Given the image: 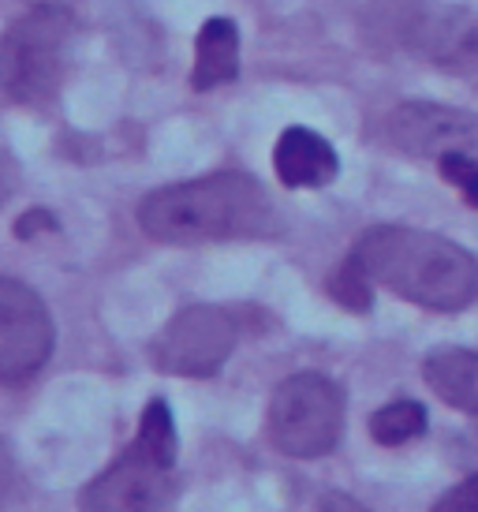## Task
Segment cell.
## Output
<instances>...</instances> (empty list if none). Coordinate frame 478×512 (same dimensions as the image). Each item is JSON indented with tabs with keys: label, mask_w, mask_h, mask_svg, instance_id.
<instances>
[{
	"label": "cell",
	"mask_w": 478,
	"mask_h": 512,
	"mask_svg": "<svg viewBox=\"0 0 478 512\" xmlns=\"http://www.w3.org/2000/svg\"><path fill=\"white\" fill-rule=\"evenodd\" d=\"M139 228L172 247L258 240L277 228V210L254 176L213 172L150 191L139 202Z\"/></svg>",
	"instance_id": "obj_1"
},
{
	"label": "cell",
	"mask_w": 478,
	"mask_h": 512,
	"mask_svg": "<svg viewBox=\"0 0 478 512\" xmlns=\"http://www.w3.org/2000/svg\"><path fill=\"white\" fill-rule=\"evenodd\" d=\"M352 255L370 281L426 311L456 314L478 299V258L434 232L408 225L366 228Z\"/></svg>",
	"instance_id": "obj_2"
},
{
	"label": "cell",
	"mask_w": 478,
	"mask_h": 512,
	"mask_svg": "<svg viewBox=\"0 0 478 512\" xmlns=\"http://www.w3.org/2000/svg\"><path fill=\"white\" fill-rule=\"evenodd\" d=\"M176 453L180 441L169 404L154 397L142 408L139 438L79 490V512H169L176 498Z\"/></svg>",
	"instance_id": "obj_3"
},
{
	"label": "cell",
	"mask_w": 478,
	"mask_h": 512,
	"mask_svg": "<svg viewBox=\"0 0 478 512\" xmlns=\"http://www.w3.org/2000/svg\"><path fill=\"white\" fill-rule=\"evenodd\" d=\"M71 34L75 19L68 8L57 4H38L8 27L0 49V72H4V94L15 105H45L57 94L68 64Z\"/></svg>",
	"instance_id": "obj_4"
},
{
	"label": "cell",
	"mask_w": 478,
	"mask_h": 512,
	"mask_svg": "<svg viewBox=\"0 0 478 512\" xmlns=\"http://www.w3.org/2000/svg\"><path fill=\"white\" fill-rule=\"evenodd\" d=\"M344 434V389L318 370L292 374L277 385L266 412V438L296 460H318Z\"/></svg>",
	"instance_id": "obj_5"
},
{
	"label": "cell",
	"mask_w": 478,
	"mask_h": 512,
	"mask_svg": "<svg viewBox=\"0 0 478 512\" xmlns=\"http://www.w3.org/2000/svg\"><path fill=\"white\" fill-rule=\"evenodd\" d=\"M236 344V314L225 307L195 303L172 314L169 326L157 333L150 344V363L161 374H176V378H213L236 352Z\"/></svg>",
	"instance_id": "obj_6"
},
{
	"label": "cell",
	"mask_w": 478,
	"mask_h": 512,
	"mask_svg": "<svg viewBox=\"0 0 478 512\" xmlns=\"http://www.w3.org/2000/svg\"><path fill=\"white\" fill-rule=\"evenodd\" d=\"M53 356V318L42 296L15 277L0 281V378L19 385Z\"/></svg>",
	"instance_id": "obj_7"
},
{
	"label": "cell",
	"mask_w": 478,
	"mask_h": 512,
	"mask_svg": "<svg viewBox=\"0 0 478 512\" xmlns=\"http://www.w3.org/2000/svg\"><path fill=\"white\" fill-rule=\"evenodd\" d=\"M385 135L396 150L411 157H478V113L434 105V101H404L389 113Z\"/></svg>",
	"instance_id": "obj_8"
},
{
	"label": "cell",
	"mask_w": 478,
	"mask_h": 512,
	"mask_svg": "<svg viewBox=\"0 0 478 512\" xmlns=\"http://www.w3.org/2000/svg\"><path fill=\"white\" fill-rule=\"evenodd\" d=\"M411 45L415 53L452 72L478 68V15L464 8H441V12L422 15L415 23Z\"/></svg>",
	"instance_id": "obj_9"
},
{
	"label": "cell",
	"mask_w": 478,
	"mask_h": 512,
	"mask_svg": "<svg viewBox=\"0 0 478 512\" xmlns=\"http://www.w3.org/2000/svg\"><path fill=\"white\" fill-rule=\"evenodd\" d=\"M273 169L277 180L284 187H329L340 172V157L329 146V139H322L318 131L310 128H284L273 150Z\"/></svg>",
	"instance_id": "obj_10"
},
{
	"label": "cell",
	"mask_w": 478,
	"mask_h": 512,
	"mask_svg": "<svg viewBox=\"0 0 478 512\" xmlns=\"http://www.w3.org/2000/svg\"><path fill=\"white\" fill-rule=\"evenodd\" d=\"M422 378L456 412L478 415V352L471 348H434L422 359Z\"/></svg>",
	"instance_id": "obj_11"
},
{
	"label": "cell",
	"mask_w": 478,
	"mask_h": 512,
	"mask_svg": "<svg viewBox=\"0 0 478 512\" xmlns=\"http://www.w3.org/2000/svg\"><path fill=\"white\" fill-rule=\"evenodd\" d=\"M239 75V27L225 15H213L202 23L195 38V90H217Z\"/></svg>",
	"instance_id": "obj_12"
},
{
	"label": "cell",
	"mask_w": 478,
	"mask_h": 512,
	"mask_svg": "<svg viewBox=\"0 0 478 512\" xmlns=\"http://www.w3.org/2000/svg\"><path fill=\"white\" fill-rule=\"evenodd\" d=\"M422 434H426V408L419 400H393L370 415V438L385 449L408 445L411 438H422Z\"/></svg>",
	"instance_id": "obj_13"
},
{
	"label": "cell",
	"mask_w": 478,
	"mask_h": 512,
	"mask_svg": "<svg viewBox=\"0 0 478 512\" xmlns=\"http://www.w3.org/2000/svg\"><path fill=\"white\" fill-rule=\"evenodd\" d=\"M325 292L337 299L344 311H355V314H366L374 307V288H370V273L363 270V262L359 258H348L344 266H340L333 277H329V285Z\"/></svg>",
	"instance_id": "obj_14"
},
{
	"label": "cell",
	"mask_w": 478,
	"mask_h": 512,
	"mask_svg": "<svg viewBox=\"0 0 478 512\" xmlns=\"http://www.w3.org/2000/svg\"><path fill=\"white\" fill-rule=\"evenodd\" d=\"M437 172H441L445 184H452L460 195H464L467 206H475L478 210V157L445 154V157H437Z\"/></svg>",
	"instance_id": "obj_15"
},
{
	"label": "cell",
	"mask_w": 478,
	"mask_h": 512,
	"mask_svg": "<svg viewBox=\"0 0 478 512\" xmlns=\"http://www.w3.org/2000/svg\"><path fill=\"white\" fill-rule=\"evenodd\" d=\"M430 512H478V475L464 479L460 486H452L449 494H441Z\"/></svg>",
	"instance_id": "obj_16"
},
{
	"label": "cell",
	"mask_w": 478,
	"mask_h": 512,
	"mask_svg": "<svg viewBox=\"0 0 478 512\" xmlns=\"http://www.w3.org/2000/svg\"><path fill=\"white\" fill-rule=\"evenodd\" d=\"M314 512H370V509H366L363 501H355L352 494H340V490H329V494H322V498H318Z\"/></svg>",
	"instance_id": "obj_17"
},
{
	"label": "cell",
	"mask_w": 478,
	"mask_h": 512,
	"mask_svg": "<svg viewBox=\"0 0 478 512\" xmlns=\"http://www.w3.org/2000/svg\"><path fill=\"white\" fill-rule=\"evenodd\" d=\"M42 228L45 232H53L57 221L45 214V210H34V214H23L19 221H15V236H19V240H30V236H38Z\"/></svg>",
	"instance_id": "obj_18"
}]
</instances>
